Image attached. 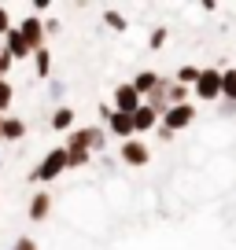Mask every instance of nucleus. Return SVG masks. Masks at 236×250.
Returning a JSON list of instances; mask_svg holds the SVG:
<instances>
[{
    "label": "nucleus",
    "mask_w": 236,
    "mask_h": 250,
    "mask_svg": "<svg viewBox=\"0 0 236 250\" xmlns=\"http://www.w3.org/2000/svg\"><path fill=\"white\" fill-rule=\"evenodd\" d=\"M48 210H52V195H33V203H30V221H45L48 217Z\"/></svg>",
    "instance_id": "9b49d317"
},
{
    "label": "nucleus",
    "mask_w": 236,
    "mask_h": 250,
    "mask_svg": "<svg viewBox=\"0 0 236 250\" xmlns=\"http://www.w3.org/2000/svg\"><path fill=\"white\" fill-rule=\"evenodd\" d=\"M129 118H133V133H148L151 125L159 122V114H155V110L148 107V103H141V107H137V110H133Z\"/></svg>",
    "instance_id": "0eeeda50"
},
{
    "label": "nucleus",
    "mask_w": 236,
    "mask_h": 250,
    "mask_svg": "<svg viewBox=\"0 0 236 250\" xmlns=\"http://www.w3.org/2000/svg\"><path fill=\"white\" fill-rule=\"evenodd\" d=\"M196 118V110L189 107V103H181V107H166V114H163V129H170V133H177V129H185V125Z\"/></svg>",
    "instance_id": "20e7f679"
},
{
    "label": "nucleus",
    "mask_w": 236,
    "mask_h": 250,
    "mask_svg": "<svg viewBox=\"0 0 236 250\" xmlns=\"http://www.w3.org/2000/svg\"><path fill=\"white\" fill-rule=\"evenodd\" d=\"M11 30V15H8V8H0V33H8Z\"/></svg>",
    "instance_id": "412c9836"
},
{
    "label": "nucleus",
    "mask_w": 236,
    "mask_h": 250,
    "mask_svg": "<svg viewBox=\"0 0 236 250\" xmlns=\"http://www.w3.org/2000/svg\"><path fill=\"white\" fill-rule=\"evenodd\" d=\"M118 155H122V162H129V166H148L151 151H148V144L126 140V144H122V147H118Z\"/></svg>",
    "instance_id": "39448f33"
},
{
    "label": "nucleus",
    "mask_w": 236,
    "mask_h": 250,
    "mask_svg": "<svg viewBox=\"0 0 236 250\" xmlns=\"http://www.w3.org/2000/svg\"><path fill=\"white\" fill-rule=\"evenodd\" d=\"M137 107H141V96L133 92V85H118L115 88V110L118 114H133Z\"/></svg>",
    "instance_id": "423d86ee"
},
{
    "label": "nucleus",
    "mask_w": 236,
    "mask_h": 250,
    "mask_svg": "<svg viewBox=\"0 0 236 250\" xmlns=\"http://www.w3.org/2000/svg\"><path fill=\"white\" fill-rule=\"evenodd\" d=\"M15 30H19V37L26 41V48H30V52H37L41 41H45V22H41V19H26V22H19Z\"/></svg>",
    "instance_id": "7ed1b4c3"
},
{
    "label": "nucleus",
    "mask_w": 236,
    "mask_h": 250,
    "mask_svg": "<svg viewBox=\"0 0 236 250\" xmlns=\"http://www.w3.org/2000/svg\"><path fill=\"white\" fill-rule=\"evenodd\" d=\"M23 133H26V125L19 118H4L0 122V140H23Z\"/></svg>",
    "instance_id": "9d476101"
},
{
    "label": "nucleus",
    "mask_w": 236,
    "mask_h": 250,
    "mask_svg": "<svg viewBox=\"0 0 236 250\" xmlns=\"http://www.w3.org/2000/svg\"><path fill=\"white\" fill-rule=\"evenodd\" d=\"M221 96L229 103H236V70H225L221 74Z\"/></svg>",
    "instance_id": "4468645a"
},
{
    "label": "nucleus",
    "mask_w": 236,
    "mask_h": 250,
    "mask_svg": "<svg viewBox=\"0 0 236 250\" xmlns=\"http://www.w3.org/2000/svg\"><path fill=\"white\" fill-rule=\"evenodd\" d=\"M63 169H67V151L55 147V151H48V155H45V162H41L30 177H33V180H55Z\"/></svg>",
    "instance_id": "f257e3e1"
},
{
    "label": "nucleus",
    "mask_w": 236,
    "mask_h": 250,
    "mask_svg": "<svg viewBox=\"0 0 236 250\" xmlns=\"http://www.w3.org/2000/svg\"><path fill=\"white\" fill-rule=\"evenodd\" d=\"M11 250H37V243L30 239V235H23V239H15V247Z\"/></svg>",
    "instance_id": "aec40b11"
},
{
    "label": "nucleus",
    "mask_w": 236,
    "mask_h": 250,
    "mask_svg": "<svg viewBox=\"0 0 236 250\" xmlns=\"http://www.w3.org/2000/svg\"><path fill=\"white\" fill-rule=\"evenodd\" d=\"M163 41H166V30H155V33H151V48H159Z\"/></svg>",
    "instance_id": "5701e85b"
},
{
    "label": "nucleus",
    "mask_w": 236,
    "mask_h": 250,
    "mask_svg": "<svg viewBox=\"0 0 236 250\" xmlns=\"http://www.w3.org/2000/svg\"><path fill=\"white\" fill-rule=\"evenodd\" d=\"M71 125H74V110H71V107H59V110H55V114H52V129H59V133H67Z\"/></svg>",
    "instance_id": "ddd939ff"
},
{
    "label": "nucleus",
    "mask_w": 236,
    "mask_h": 250,
    "mask_svg": "<svg viewBox=\"0 0 236 250\" xmlns=\"http://www.w3.org/2000/svg\"><path fill=\"white\" fill-rule=\"evenodd\" d=\"M196 78H199V70H196V66H181V70H177V81H185V85H189V81L196 85Z\"/></svg>",
    "instance_id": "6ab92c4d"
},
{
    "label": "nucleus",
    "mask_w": 236,
    "mask_h": 250,
    "mask_svg": "<svg viewBox=\"0 0 236 250\" xmlns=\"http://www.w3.org/2000/svg\"><path fill=\"white\" fill-rule=\"evenodd\" d=\"M107 125L115 136H133V118L129 114H118V110H111L107 114Z\"/></svg>",
    "instance_id": "1a4fd4ad"
},
{
    "label": "nucleus",
    "mask_w": 236,
    "mask_h": 250,
    "mask_svg": "<svg viewBox=\"0 0 236 250\" xmlns=\"http://www.w3.org/2000/svg\"><path fill=\"white\" fill-rule=\"evenodd\" d=\"M33 62H37V74H41V78L52 70V55H48L45 48H37V52H33Z\"/></svg>",
    "instance_id": "2eb2a0df"
},
{
    "label": "nucleus",
    "mask_w": 236,
    "mask_h": 250,
    "mask_svg": "<svg viewBox=\"0 0 236 250\" xmlns=\"http://www.w3.org/2000/svg\"><path fill=\"white\" fill-rule=\"evenodd\" d=\"M185 96H189V88H185V85H170V88H166V100H170V107H181Z\"/></svg>",
    "instance_id": "dca6fc26"
},
{
    "label": "nucleus",
    "mask_w": 236,
    "mask_h": 250,
    "mask_svg": "<svg viewBox=\"0 0 236 250\" xmlns=\"http://www.w3.org/2000/svg\"><path fill=\"white\" fill-rule=\"evenodd\" d=\"M8 70H11V55H8V52H0V78H4Z\"/></svg>",
    "instance_id": "4be33fe9"
},
{
    "label": "nucleus",
    "mask_w": 236,
    "mask_h": 250,
    "mask_svg": "<svg viewBox=\"0 0 236 250\" xmlns=\"http://www.w3.org/2000/svg\"><path fill=\"white\" fill-rule=\"evenodd\" d=\"M0 122H4V118H0Z\"/></svg>",
    "instance_id": "b1692460"
},
{
    "label": "nucleus",
    "mask_w": 236,
    "mask_h": 250,
    "mask_svg": "<svg viewBox=\"0 0 236 250\" xmlns=\"http://www.w3.org/2000/svg\"><path fill=\"white\" fill-rule=\"evenodd\" d=\"M4 41H8V55L11 59H30V48H26V41L19 37V30L11 26L8 33H4Z\"/></svg>",
    "instance_id": "6e6552de"
},
{
    "label": "nucleus",
    "mask_w": 236,
    "mask_h": 250,
    "mask_svg": "<svg viewBox=\"0 0 236 250\" xmlns=\"http://www.w3.org/2000/svg\"><path fill=\"white\" fill-rule=\"evenodd\" d=\"M155 85H159V74L155 70H144V74H137V78H133V92L137 96H148Z\"/></svg>",
    "instance_id": "f8f14e48"
},
{
    "label": "nucleus",
    "mask_w": 236,
    "mask_h": 250,
    "mask_svg": "<svg viewBox=\"0 0 236 250\" xmlns=\"http://www.w3.org/2000/svg\"><path fill=\"white\" fill-rule=\"evenodd\" d=\"M11 100H15V92H11V85L4 78H0V114H4V110L11 107Z\"/></svg>",
    "instance_id": "f3484780"
},
{
    "label": "nucleus",
    "mask_w": 236,
    "mask_h": 250,
    "mask_svg": "<svg viewBox=\"0 0 236 250\" xmlns=\"http://www.w3.org/2000/svg\"><path fill=\"white\" fill-rule=\"evenodd\" d=\"M196 96L199 100H218L221 96V74L218 70H199V78H196Z\"/></svg>",
    "instance_id": "f03ea898"
},
{
    "label": "nucleus",
    "mask_w": 236,
    "mask_h": 250,
    "mask_svg": "<svg viewBox=\"0 0 236 250\" xmlns=\"http://www.w3.org/2000/svg\"><path fill=\"white\" fill-rule=\"evenodd\" d=\"M103 19H107V26H111V30H118V33L126 30V19L118 15V11H103Z\"/></svg>",
    "instance_id": "a211bd4d"
}]
</instances>
